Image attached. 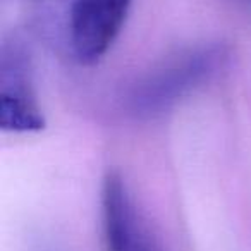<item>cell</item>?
<instances>
[{"label":"cell","instance_id":"3957f363","mask_svg":"<svg viewBox=\"0 0 251 251\" xmlns=\"http://www.w3.org/2000/svg\"><path fill=\"white\" fill-rule=\"evenodd\" d=\"M0 126L12 133H33L45 126L29 59L19 43H5L0 53Z\"/></svg>","mask_w":251,"mask_h":251},{"label":"cell","instance_id":"277c9868","mask_svg":"<svg viewBox=\"0 0 251 251\" xmlns=\"http://www.w3.org/2000/svg\"><path fill=\"white\" fill-rule=\"evenodd\" d=\"M133 0H73L69 42L81 64H95L122 31Z\"/></svg>","mask_w":251,"mask_h":251},{"label":"cell","instance_id":"7a4b0ae2","mask_svg":"<svg viewBox=\"0 0 251 251\" xmlns=\"http://www.w3.org/2000/svg\"><path fill=\"white\" fill-rule=\"evenodd\" d=\"M101 239L103 251H162L126 181L115 171L105 176L101 186Z\"/></svg>","mask_w":251,"mask_h":251},{"label":"cell","instance_id":"6da1fadb","mask_svg":"<svg viewBox=\"0 0 251 251\" xmlns=\"http://www.w3.org/2000/svg\"><path fill=\"white\" fill-rule=\"evenodd\" d=\"M222 45H201L171 57L145 74L129 91L127 107L136 117L165 114L189 93L203 86L222 66Z\"/></svg>","mask_w":251,"mask_h":251}]
</instances>
